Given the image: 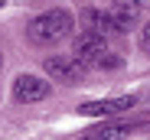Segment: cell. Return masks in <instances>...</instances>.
<instances>
[{
	"instance_id": "1",
	"label": "cell",
	"mask_w": 150,
	"mask_h": 140,
	"mask_svg": "<svg viewBox=\"0 0 150 140\" xmlns=\"http://www.w3.org/2000/svg\"><path fill=\"white\" fill-rule=\"evenodd\" d=\"M72 30H75V23L65 10H49L30 23V39L39 46H52V42H62Z\"/></svg>"
},
{
	"instance_id": "2",
	"label": "cell",
	"mask_w": 150,
	"mask_h": 140,
	"mask_svg": "<svg viewBox=\"0 0 150 140\" xmlns=\"http://www.w3.org/2000/svg\"><path fill=\"white\" fill-rule=\"evenodd\" d=\"M42 65L52 75V82H62V85H85L88 82V68L72 56H49Z\"/></svg>"
},
{
	"instance_id": "3",
	"label": "cell",
	"mask_w": 150,
	"mask_h": 140,
	"mask_svg": "<svg viewBox=\"0 0 150 140\" xmlns=\"http://www.w3.org/2000/svg\"><path fill=\"white\" fill-rule=\"evenodd\" d=\"M49 82H42L39 75H20L16 82H13V101H20V104H33V101H42V98H49Z\"/></svg>"
},
{
	"instance_id": "4",
	"label": "cell",
	"mask_w": 150,
	"mask_h": 140,
	"mask_svg": "<svg viewBox=\"0 0 150 140\" xmlns=\"http://www.w3.org/2000/svg\"><path fill=\"white\" fill-rule=\"evenodd\" d=\"M137 104V98L131 95H124V98H101V101H85L82 108H79V114H85V117H111V114H121V111H127V108H134Z\"/></svg>"
},
{
	"instance_id": "5",
	"label": "cell",
	"mask_w": 150,
	"mask_h": 140,
	"mask_svg": "<svg viewBox=\"0 0 150 140\" xmlns=\"http://www.w3.org/2000/svg\"><path fill=\"white\" fill-rule=\"evenodd\" d=\"M108 46H105V36H98V33H82L79 39H75V59H79L85 68H88V62L98 56V52H105Z\"/></svg>"
},
{
	"instance_id": "6",
	"label": "cell",
	"mask_w": 150,
	"mask_h": 140,
	"mask_svg": "<svg viewBox=\"0 0 150 140\" xmlns=\"http://www.w3.org/2000/svg\"><path fill=\"white\" fill-rule=\"evenodd\" d=\"M82 23H85V30H88V33H98V36H108V33H114L111 13H105V10H95V7L82 10Z\"/></svg>"
},
{
	"instance_id": "7",
	"label": "cell",
	"mask_w": 150,
	"mask_h": 140,
	"mask_svg": "<svg viewBox=\"0 0 150 140\" xmlns=\"http://www.w3.org/2000/svg\"><path fill=\"white\" fill-rule=\"evenodd\" d=\"M131 130H134L131 124H101V127L85 130L79 140H121V137H127Z\"/></svg>"
},
{
	"instance_id": "8",
	"label": "cell",
	"mask_w": 150,
	"mask_h": 140,
	"mask_svg": "<svg viewBox=\"0 0 150 140\" xmlns=\"http://www.w3.org/2000/svg\"><path fill=\"white\" fill-rule=\"evenodd\" d=\"M111 23H114V30H131L134 23H137V4H117L111 10Z\"/></svg>"
},
{
	"instance_id": "9",
	"label": "cell",
	"mask_w": 150,
	"mask_h": 140,
	"mask_svg": "<svg viewBox=\"0 0 150 140\" xmlns=\"http://www.w3.org/2000/svg\"><path fill=\"white\" fill-rule=\"evenodd\" d=\"M88 65H91V68H121V65H124V59L105 49V52H98V56H95V59H91Z\"/></svg>"
},
{
	"instance_id": "10",
	"label": "cell",
	"mask_w": 150,
	"mask_h": 140,
	"mask_svg": "<svg viewBox=\"0 0 150 140\" xmlns=\"http://www.w3.org/2000/svg\"><path fill=\"white\" fill-rule=\"evenodd\" d=\"M140 46H144V49L150 52V23H147V26L140 30Z\"/></svg>"
},
{
	"instance_id": "11",
	"label": "cell",
	"mask_w": 150,
	"mask_h": 140,
	"mask_svg": "<svg viewBox=\"0 0 150 140\" xmlns=\"http://www.w3.org/2000/svg\"><path fill=\"white\" fill-rule=\"evenodd\" d=\"M0 68H4V52H0Z\"/></svg>"
},
{
	"instance_id": "12",
	"label": "cell",
	"mask_w": 150,
	"mask_h": 140,
	"mask_svg": "<svg viewBox=\"0 0 150 140\" xmlns=\"http://www.w3.org/2000/svg\"><path fill=\"white\" fill-rule=\"evenodd\" d=\"M134 4H150V0H134Z\"/></svg>"
},
{
	"instance_id": "13",
	"label": "cell",
	"mask_w": 150,
	"mask_h": 140,
	"mask_svg": "<svg viewBox=\"0 0 150 140\" xmlns=\"http://www.w3.org/2000/svg\"><path fill=\"white\" fill-rule=\"evenodd\" d=\"M0 7H4V0H0Z\"/></svg>"
}]
</instances>
